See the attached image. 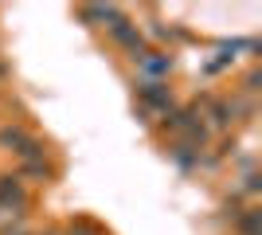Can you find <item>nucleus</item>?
Wrapping results in <instances>:
<instances>
[{
	"instance_id": "obj_1",
	"label": "nucleus",
	"mask_w": 262,
	"mask_h": 235,
	"mask_svg": "<svg viewBox=\"0 0 262 235\" xmlns=\"http://www.w3.org/2000/svg\"><path fill=\"white\" fill-rule=\"evenodd\" d=\"M0 141H4V145H12V149H16V153L24 157V161H39V157H43V149H39V141H35L32 134H24L20 125H8V130L0 134Z\"/></svg>"
},
{
	"instance_id": "obj_2",
	"label": "nucleus",
	"mask_w": 262,
	"mask_h": 235,
	"mask_svg": "<svg viewBox=\"0 0 262 235\" xmlns=\"http://www.w3.org/2000/svg\"><path fill=\"white\" fill-rule=\"evenodd\" d=\"M110 35H114L121 47H129L133 55H141V32H137V24H129L125 16H118V20L110 24Z\"/></svg>"
},
{
	"instance_id": "obj_3",
	"label": "nucleus",
	"mask_w": 262,
	"mask_h": 235,
	"mask_svg": "<svg viewBox=\"0 0 262 235\" xmlns=\"http://www.w3.org/2000/svg\"><path fill=\"white\" fill-rule=\"evenodd\" d=\"M133 59H137V67L149 75V82H161V78L172 71V59H168V55H157V51H141V55H133Z\"/></svg>"
},
{
	"instance_id": "obj_4",
	"label": "nucleus",
	"mask_w": 262,
	"mask_h": 235,
	"mask_svg": "<svg viewBox=\"0 0 262 235\" xmlns=\"http://www.w3.org/2000/svg\"><path fill=\"white\" fill-rule=\"evenodd\" d=\"M137 94H141V102H145V106H153V110L168 114V106H172V94H168L164 82H149V78H145L141 87H137Z\"/></svg>"
},
{
	"instance_id": "obj_5",
	"label": "nucleus",
	"mask_w": 262,
	"mask_h": 235,
	"mask_svg": "<svg viewBox=\"0 0 262 235\" xmlns=\"http://www.w3.org/2000/svg\"><path fill=\"white\" fill-rule=\"evenodd\" d=\"M0 204H8V208L24 212V204H28V192H24L20 177H0Z\"/></svg>"
},
{
	"instance_id": "obj_6",
	"label": "nucleus",
	"mask_w": 262,
	"mask_h": 235,
	"mask_svg": "<svg viewBox=\"0 0 262 235\" xmlns=\"http://www.w3.org/2000/svg\"><path fill=\"white\" fill-rule=\"evenodd\" d=\"M78 16H82V20H118V8H110V4H86V8L78 12Z\"/></svg>"
},
{
	"instance_id": "obj_7",
	"label": "nucleus",
	"mask_w": 262,
	"mask_h": 235,
	"mask_svg": "<svg viewBox=\"0 0 262 235\" xmlns=\"http://www.w3.org/2000/svg\"><path fill=\"white\" fill-rule=\"evenodd\" d=\"M239 231H243V235H258V208H247V212H243Z\"/></svg>"
},
{
	"instance_id": "obj_8",
	"label": "nucleus",
	"mask_w": 262,
	"mask_h": 235,
	"mask_svg": "<svg viewBox=\"0 0 262 235\" xmlns=\"http://www.w3.org/2000/svg\"><path fill=\"white\" fill-rule=\"evenodd\" d=\"M8 235H12V231H8ZM16 235H24V231H16Z\"/></svg>"
}]
</instances>
